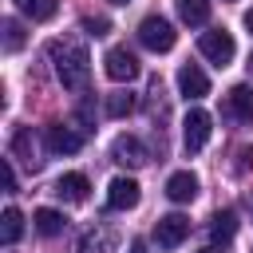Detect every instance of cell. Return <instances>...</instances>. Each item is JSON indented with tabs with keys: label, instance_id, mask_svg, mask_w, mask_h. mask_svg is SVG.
I'll use <instances>...</instances> for the list:
<instances>
[{
	"label": "cell",
	"instance_id": "cell-1",
	"mask_svg": "<svg viewBox=\"0 0 253 253\" xmlns=\"http://www.w3.org/2000/svg\"><path fill=\"white\" fill-rule=\"evenodd\" d=\"M47 55H51L55 75H59V83L67 91H83L87 87V79H91V55H87L83 43H75V40H51Z\"/></svg>",
	"mask_w": 253,
	"mask_h": 253
},
{
	"label": "cell",
	"instance_id": "cell-2",
	"mask_svg": "<svg viewBox=\"0 0 253 253\" xmlns=\"http://www.w3.org/2000/svg\"><path fill=\"white\" fill-rule=\"evenodd\" d=\"M174 40H178V32H174V24L162 20V16H146V20L138 24V43L150 47V51H170Z\"/></svg>",
	"mask_w": 253,
	"mask_h": 253
},
{
	"label": "cell",
	"instance_id": "cell-3",
	"mask_svg": "<svg viewBox=\"0 0 253 253\" xmlns=\"http://www.w3.org/2000/svg\"><path fill=\"white\" fill-rule=\"evenodd\" d=\"M198 51H202L210 63L225 67V63H233V55H237V43H233V36H229L225 28H213V32H202V40H198Z\"/></svg>",
	"mask_w": 253,
	"mask_h": 253
},
{
	"label": "cell",
	"instance_id": "cell-4",
	"mask_svg": "<svg viewBox=\"0 0 253 253\" xmlns=\"http://www.w3.org/2000/svg\"><path fill=\"white\" fill-rule=\"evenodd\" d=\"M210 130H213V119H210V111L194 107V111L182 119V142H186V150H190V154H198V150L210 142Z\"/></svg>",
	"mask_w": 253,
	"mask_h": 253
},
{
	"label": "cell",
	"instance_id": "cell-5",
	"mask_svg": "<svg viewBox=\"0 0 253 253\" xmlns=\"http://www.w3.org/2000/svg\"><path fill=\"white\" fill-rule=\"evenodd\" d=\"M221 115H225L229 123H237V126H249V123H253V91H249L245 83L229 87V95H225V103H221Z\"/></svg>",
	"mask_w": 253,
	"mask_h": 253
},
{
	"label": "cell",
	"instance_id": "cell-6",
	"mask_svg": "<svg viewBox=\"0 0 253 253\" xmlns=\"http://www.w3.org/2000/svg\"><path fill=\"white\" fill-rule=\"evenodd\" d=\"M186 237H190V217H182V213H166V217H158V225H154V241H158V249H178Z\"/></svg>",
	"mask_w": 253,
	"mask_h": 253
},
{
	"label": "cell",
	"instance_id": "cell-7",
	"mask_svg": "<svg viewBox=\"0 0 253 253\" xmlns=\"http://www.w3.org/2000/svg\"><path fill=\"white\" fill-rule=\"evenodd\" d=\"M103 67H107V75H111L115 83H130V79H138V59H134L130 47H111L107 59H103Z\"/></svg>",
	"mask_w": 253,
	"mask_h": 253
},
{
	"label": "cell",
	"instance_id": "cell-8",
	"mask_svg": "<svg viewBox=\"0 0 253 253\" xmlns=\"http://www.w3.org/2000/svg\"><path fill=\"white\" fill-rule=\"evenodd\" d=\"M111 158L119 162V166H146V146L134 138V134H119L115 142H111Z\"/></svg>",
	"mask_w": 253,
	"mask_h": 253
},
{
	"label": "cell",
	"instance_id": "cell-9",
	"mask_svg": "<svg viewBox=\"0 0 253 253\" xmlns=\"http://www.w3.org/2000/svg\"><path fill=\"white\" fill-rule=\"evenodd\" d=\"M178 91H182L186 99H206V95H210L206 71H202L198 63H182V67H178Z\"/></svg>",
	"mask_w": 253,
	"mask_h": 253
},
{
	"label": "cell",
	"instance_id": "cell-10",
	"mask_svg": "<svg viewBox=\"0 0 253 253\" xmlns=\"http://www.w3.org/2000/svg\"><path fill=\"white\" fill-rule=\"evenodd\" d=\"M43 142H47V150H51V154H75V150L83 146V134H75L71 126L55 123V126H47V130H43Z\"/></svg>",
	"mask_w": 253,
	"mask_h": 253
},
{
	"label": "cell",
	"instance_id": "cell-11",
	"mask_svg": "<svg viewBox=\"0 0 253 253\" xmlns=\"http://www.w3.org/2000/svg\"><path fill=\"white\" fill-rule=\"evenodd\" d=\"M107 206H111V210H134V206H138V182H134V178H111V186H107Z\"/></svg>",
	"mask_w": 253,
	"mask_h": 253
},
{
	"label": "cell",
	"instance_id": "cell-12",
	"mask_svg": "<svg viewBox=\"0 0 253 253\" xmlns=\"http://www.w3.org/2000/svg\"><path fill=\"white\" fill-rule=\"evenodd\" d=\"M166 198H170V202H194V198H198V178H194L190 170L170 174V178H166Z\"/></svg>",
	"mask_w": 253,
	"mask_h": 253
},
{
	"label": "cell",
	"instance_id": "cell-13",
	"mask_svg": "<svg viewBox=\"0 0 253 253\" xmlns=\"http://www.w3.org/2000/svg\"><path fill=\"white\" fill-rule=\"evenodd\" d=\"M87 190H91V182H87L83 174H63V178L55 182V198H63V202H71V206L87 202Z\"/></svg>",
	"mask_w": 253,
	"mask_h": 253
},
{
	"label": "cell",
	"instance_id": "cell-14",
	"mask_svg": "<svg viewBox=\"0 0 253 253\" xmlns=\"http://www.w3.org/2000/svg\"><path fill=\"white\" fill-rule=\"evenodd\" d=\"M237 233V213L233 210H217L213 217H210V237L213 241H229Z\"/></svg>",
	"mask_w": 253,
	"mask_h": 253
},
{
	"label": "cell",
	"instance_id": "cell-15",
	"mask_svg": "<svg viewBox=\"0 0 253 253\" xmlns=\"http://www.w3.org/2000/svg\"><path fill=\"white\" fill-rule=\"evenodd\" d=\"M178 16L190 28H202L210 20V0H178Z\"/></svg>",
	"mask_w": 253,
	"mask_h": 253
},
{
	"label": "cell",
	"instance_id": "cell-16",
	"mask_svg": "<svg viewBox=\"0 0 253 253\" xmlns=\"http://www.w3.org/2000/svg\"><path fill=\"white\" fill-rule=\"evenodd\" d=\"M71 253H111V237L91 229V233H83V237L71 241Z\"/></svg>",
	"mask_w": 253,
	"mask_h": 253
},
{
	"label": "cell",
	"instance_id": "cell-17",
	"mask_svg": "<svg viewBox=\"0 0 253 253\" xmlns=\"http://www.w3.org/2000/svg\"><path fill=\"white\" fill-rule=\"evenodd\" d=\"M32 221H36V229H40L43 237L63 233V213H59V210H47V206H43V210H36V217H32Z\"/></svg>",
	"mask_w": 253,
	"mask_h": 253
},
{
	"label": "cell",
	"instance_id": "cell-18",
	"mask_svg": "<svg viewBox=\"0 0 253 253\" xmlns=\"http://www.w3.org/2000/svg\"><path fill=\"white\" fill-rule=\"evenodd\" d=\"M20 233H24V213H20L16 206H8V210H4V225H0L4 245H16V241H20Z\"/></svg>",
	"mask_w": 253,
	"mask_h": 253
},
{
	"label": "cell",
	"instance_id": "cell-19",
	"mask_svg": "<svg viewBox=\"0 0 253 253\" xmlns=\"http://www.w3.org/2000/svg\"><path fill=\"white\" fill-rule=\"evenodd\" d=\"M103 107H107V115H111V119H123V115H130V111H134V95H130V91H111Z\"/></svg>",
	"mask_w": 253,
	"mask_h": 253
},
{
	"label": "cell",
	"instance_id": "cell-20",
	"mask_svg": "<svg viewBox=\"0 0 253 253\" xmlns=\"http://www.w3.org/2000/svg\"><path fill=\"white\" fill-rule=\"evenodd\" d=\"M16 4H20V12L32 16V20H51L55 8H59V0H16Z\"/></svg>",
	"mask_w": 253,
	"mask_h": 253
},
{
	"label": "cell",
	"instance_id": "cell-21",
	"mask_svg": "<svg viewBox=\"0 0 253 253\" xmlns=\"http://www.w3.org/2000/svg\"><path fill=\"white\" fill-rule=\"evenodd\" d=\"M24 47V28L20 20H4V51H20Z\"/></svg>",
	"mask_w": 253,
	"mask_h": 253
},
{
	"label": "cell",
	"instance_id": "cell-22",
	"mask_svg": "<svg viewBox=\"0 0 253 253\" xmlns=\"http://www.w3.org/2000/svg\"><path fill=\"white\" fill-rule=\"evenodd\" d=\"M12 150H16L24 162H32V130H16V138H12Z\"/></svg>",
	"mask_w": 253,
	"mask_h": 253
},
{
	"label": "cell",
	"instance_id": "cell-23",
	"mask_svg": "<svg viewBox=\"0 0 253 253\" xmlns=\"http://www.w3.org/2000/svg\"><path fill=\"white\" fill-rule=\"evenodd\" d=\"M79 28H83L87 36H103V32H107L111 24H107L103 16H83V20H79Z\"/></svg>",
	"mask_w": 253,
	"mask_h": 253
},
{
	"label": "cell",
	"instance_id": "cell-24",
	"mask_svg": "<svg viewBox=\"0 0 253 253\" xmlns=\"http://www.w3.org/2000/svg\"><path fill=\"white\" fill-rule=\"evenodd\" d=\"M4 186H8V190H16V170H12V162H8V158H4Z\"/></svg>",
	"mask_w": 253,
	"mask_h": 253
},
{
	"label": "cell",
	"instance_id": "cell-25",
	"mask_svg": "<svg viewBox=\"0 0 253 253\" xmlns=\"http://www.w3.org/2000/svg\"><path fill=\"white\" fill-rule=\"evenodd\" d=\"M130 253H150V249H146V241H134V245H130Z\"/></svg>",
	"mask_w": 253,
	"mask_h": 253
},
{
	"label": "cell",
	"instance_id": "cell-26",
	"mask_svg": "<svg viewBox=\"0 0 253 253\" xmlns=\"http://www.w3.org/2000/svg\"><path fill=\"white\" fill-rule=\"evenodd\" d=\"M245 28H249V36H253V8L245 12Z\"/></svg>",
	"mask_w": 253,
	"mask_h": 253
},
{
	"label": "cell",
	"instance_id": "cell-27",
	"mask_svg": "<svg viewBox=\"0 0 253 253\" xmlns=\"http://www.w3.org/2000/svg\"><path fill=\"white\" fill-rule=\"evenodd\" d=\"M198 253H225V249H217V245H206V249H198Z\"/></svg>",
	"mask_w": 253,
	"mask_h": 253
},
{
	"label": "cell",
	"instance_id": "cell-28",
	"mask_svg": "<svg viewBox=\"0 0 253 253\" xmlns=\"http://www.w3.org/2000/svg\"><path fill=\"white\" fill-rule=\"evenodd\" d=\"M245 210H249V217H253V194H249V198H245Z\"/></svg>",
	"mask_w": 253,
	"mask_h": 253
},
{
	"label": "cell",
	"instance_id": "cell-29",
	"mask_svg": "<svg viewBox=\"0 0 253 253\" xmlns=\"http://www.w3.org/2000/svg\"><path fill=\"white\" fill-rule=\"evenodd\" d=\"M111 4H130V0H111Z\"/></svg>",
	"mask_w": 253,
	"mask_h": 253
}]
</instances>
